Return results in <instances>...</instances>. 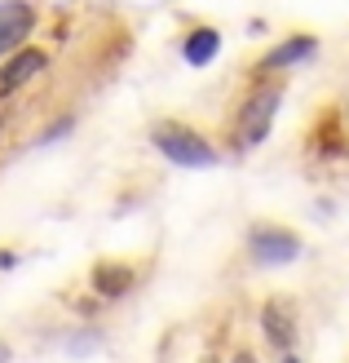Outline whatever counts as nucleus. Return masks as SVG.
I'll list each match as a JSON object with an SVG mask.
<instances>
[{"label": "nucleus", "mask_w": 349, "mask_h": 363, "mask_svg": "<svg viewBox=\"0 0 349 363\" xmlns=\"http://www.w3.org/2000/svg\"><path fill=\"white\" fill-rule=\"evenodd\" d=\"M155 147L173 160V164H186V169H208V164H217V155H212V147L199 133H190V129H177V124H164V129H155Z\"/></svg>", "instance_id": "f257e3e1"}, {"label": "nucleus", "mask_w": 349, "mask_h": 363, "mask_svg": "<svg viewBox=\"0 0 349 363\" xmlns=\"http://www.w3.org/2000/svg\"><path fill=\"white\" fill-rule=\"evenodd\" d=\"M279 89H261V94H252L248 106L239 111V147H256L265 133H270V120L279 111Z\"/></svg>", "instance_id": "f03ea898"}, {"label": "nucleus", "mask_w": 349, "mask_h": 363, "mask_svg": "<svg viewBox=\"0 0 349 363\" xmlns=\"http://www.w3.org/2000/svg\"><path fill=\"white\" fill-rule=\"evenodd\" d=\"M301 252V240L287 230H256L252 235V257L261 266H287Z\"/></svg>", "instance_id": "7ed1b4c3"}, {"label": "nucleus", "mask_w": 349, "mask_h": 363, "mask_svg": "<svg viewBox=\"0 0 349 363\" xmlns=\"http://www.w3.org/2000/svg\"><path fill=\"white\" fill-rule=\"evenodd\" d=\"M35 27V13L31 5H23V0H5L0 5V53H9L27 40V31Z\"/></svg>", "instance_id": "20e7f679"}, {"label": "nucleus", "mask_w": 349, "mask_h": 363, "mask_svg": "<svg viewBox=\"0 0 349 363\" xmlns=\"http://www.w3.org/2000/svg\"><path fill=\"white\" fill-rule=\"evenodd\" d=\"M45 71V53L40 49H23V53H13V58L0 67V98L13 94V89H23L31 76H40Z\"/></svg>", "instance_id": "39448f33"}, {"label": "nucleus", "mask_w": 349, "mask_h": 363, "mask_svg": "<svg viewBox=\"0 0 349 363\" xmlns=\"http://www.w3.org/2000/svg\"><path fill=\"white\" fill-rule=\"evenodd\" d=\"M261 328H265V337H270L279 350H287L292 337H297V319H292V311H287L283 301H270L265 311H261Z\"/></svg>", "instance_id": "423d86ee"}, {"label": "nucleus", "mask_w": 349, "mask_h": 363, "mask_svg": "<svg viewBox=\"0 0 349 363\" xmlns=\"http://www.w3.org/2000/svg\"><path fill=\"white\" fill-rule=\"evenodd\" d=\"M217 49H222V35H217L212 27H199L190 40H186V62L204 67V62H212V58H217Z\"/></svg>", "instance_id": "0eeeda50"}, {"label": "nucleus", "mask_w": 349, "mask_h": 363, "mask_svg": "<svg viewBox=\"0 0 349 363\" xmlns=\"http://www.w3.org/2000/svg\"><path fill=\"white\" fill-rule=\"evenodd\" d=\"M93 284H98L102 297H120V293H128L133 275H128V270H120V266H98V270H93Z\"/></svg>", "instance_id": "6e6552de"}, {"label": "nucleus", "mask_w": 349, "mask_h": 363, "mask_svg": "<svg viewBox=\"0 0 349 363\" xmlns=\"http://www.w3.org/2000/svg\"><path fill=\"white\" fill-rule=\"evenodd\" d=\"M309 53H314V40H309V35H297V40H287L283 49H274L270 58H265V67H287V62L309 58Z\"/></svg>", "instance_id": "1a4fd4ad"}, {"label": "nucleus", "mask_w": 349, "mask_h": 363, "mask_svg": "<svg viewBox=\"0 0 349 363\" xmlns=\"http://www.w3.org/2000/svg\"><path fill=\"white\" fill-rule=\"evenodd\" d=\"M13 266V252H0V270H9Z\"/></svg>", "instance_id": "9d476101"}, {"label": "nucleus", "mask_w": 349, "mask_h": 363, "mask_svg": "<svg viewBox=\"0 0 349 363\" xmlns=\"http://www.w3.org/2000/svg\"><path fill=\"white\" fill-rule=\"evenodd\" d=\"M234 363H256V359H252L248 350H239V354H234Z\"/></svg>", "instance_id": "9b49d317"}, {"label": "nucleus", "mask_w": 349, "mask_h": 363, "mask_svg": "<svg viewBox=\"0 0 349 363\" xmlns=\"http://www.w3.org/2000/svg\"><path fill=\"white\" fill-rule=\"evenodd\" d=\"M204 363H217V359H204Z\"/></svg>", "instance_id": "f8f14e48"}, {"label": "nucleus", "mask_w": 349, "mask_h": 363, "mask_svg": "<svg viewBox=\"0 0 349 363\" xmlns=\"http://www.w3.org/2000/svg\"><path fill=\"white\" fill-rule=\"evenodd\" d=\"M287 363H297V359H287Z\"/></svg>", "instance_id": "ddd939ff"}]
</instances>
